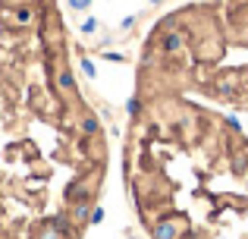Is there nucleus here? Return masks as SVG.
Listing matches in <instances>:
<instances>
[{"label": "nucleus", "instance_id": "obj_3", "mask_svg": "<svg viewBox=\"0 0 248 239\" xmlns=\"http://www.w3.org/2000/svg\"><path fill=\"white\" fill-rule=\"evenodd\" d=\"M35 239H69V233H66V230H60L54 221H50L47 227H41V230H38V236H35Z\"/></svg>", "mask_w": 248, "mask_h": 239}, {"label": "nucleus", "instance_id": "obj_1", "mask_svg": "<svg viewBox=\"0 0 248 239\" xmlns=\"http://www.w3.org/2000/svg\"><path fill=\"white\" fill-rule=\"evenodd\" d=\"M182 230H186V227H182V221H176V217H164V221L154 223L151 236L154 239H179Z\"/></svg>", "mask_w": 248, "mask_h": 239}, {"label": "nucleus", "instance_id": "obj_11", "mask_svg": "<svg viewBox=\"0 0 248 239\" xmlns=\"http://www.w3.org/2000/svg\"><path fill=\"white\" fill-rule=\"evenodd\" d=\"M94 29H97V19H85V22H82V32H85V35H91Z\"/></svg>", "mask_w": 248, "mask_h": 239}, {"label": "nucleus", "instance_id": "obj_13", "mask_svg": "<svg viewBox=\"0 0 248 239\" xmlns=\"http://www.w3.org/2000/svg\"><path fill=\"white\" fill-rule=\"evenodd\" d=\"M151 3H164V0H151Z\"/></svg>", "mask_w": 248, "mask_h": 239}, {"label": "nucleus", "instance_id": "obj_10", "mask_svg": "<svg viewBox=\"0 0 248 239\" xmlns=\"http://www.w3.org/2000/svg\"><path fill=\"white\" fill-rule=\"evenodd\" d=\"M126 111L132 113V117H139V111H141V104H139V98H129V104H126Z\"/></svg>", "mask_w": 248, "mask_h": 239}, {"label": "nucleus", "instance_id": "obj_7", "mask_svg": "<svg viewBox=\"0 0 248 239\" xmlns=\"http://www.w3.org/2000/svg\"><path fill=\"white\" fill-rule=\"evenodd\" d=\"M82 73H85V76H88V79H94V76H97V69H94V63H91V60H82Z\"/></svg>", "mask_w": 248, "mask_h": 239}, {"label": "nucleus", "instance_id": "obj_12", "mask_svg": "<svg viewBox=\"0 0 248 239\" xmlns=\"http://www.w3.org/2000/svg\"><path fill=\"white\" fill-rule=\"evenodd\" d=\"M16 19H19V22H29V19H31V10H29V6H22V10L16 13Z\"/></svg>", "mask_w": 248, "mask_h": 239}, {"label": "nucleus", "instance_id": "obj_8", "mask_svg": "<svg viewBox=\"0 0 248 239\" xmlns=\"http://www.w3.org/2000/svg\"><path fill=\"white\" fill-rule=\"evenodd\" d=\"M101 221H104V208H91V217H88V223H94V227H97Z\"/></svg>", "mask_w": 248, "mask_h": 239}, {"label": "nucleus", "instance_id": "obj_9", "mask_svg": "<svg viewBox=\"0 0 248 239\" xmlns=\"http://www.w3.org/2000/svg\"><path fill=\"white\" fill-rule=\"evenodd\" d=\"M88 6H91V0H69V10H88Z\"/></svg>", "mask_w": 248, "mask_h": 239}, {"label": "nucleus", "instance_id": "obj_6", "mask_svg": "<svg viewBox=\"0 0 248 239\" xmlns=\"http://www.w3.org/2000/svg\"><path fill=\"white\" fill-rule=\"evenodd\" d=\"M97 129H101V126H97L94 117H85V120H82V132H85V135H94Z\"/></svg>", "mask_w": 248, "mask_h": 239}, {"label": "nucleus", "instance_id": "obj_5", "mask_svg": "<svg viewBox=\"0 0 248 239\" xmlns=\"http://www.w3.org/2000/svg\"><path fill=\"white\" fill-rule=\"evenodd\" d=\"M73 217H76V221H88V217H91V205H88V198L76 202V208H73Z\"/></svg>", "mask_w": 248, "mask_h": 239}, {"label": "nucleus", "instance_id": "obj_2", "mask_svg": "<svg viewBox=\"0 0 248 239\" xmlns=\"http://www.w3.org/2000/svg\"><path fill=\"white\" fill-rule=\"evenodd\" d=\"M182 44H186V35H182V32H170V35L164 38V50L167 54H179Z\"/></svg>", "mask_w": 248, "mask_h": 239}, {"label": "nucleus", "instance_id": "obj_4", "mask_svg": "<svg viewBox=\"0 0 248 239\" xmlns=\"http://www.w3.org/2000/svg\"><path fill=\"white\" fill-rule=\"evenodd\" d=\"M57 85H60V92H76V79H73V73L69 69H60V76H57Z\"/></svg>", "mask_w": 248, "mask_h": 239}, {"label": "nucleus", "instance_id": "obj_14", "mask_svg": "<svg viewBox=\"0 0 248 239\" xmlns=\"http://www.w3.org/2000/svg\"><path fill=\"white\" fill-rule=\"evenodd\" d=\"M22 3H35V0H22Z\"/></svg>", "mask_w": 248, "mask_h": 239}]
</instances>
